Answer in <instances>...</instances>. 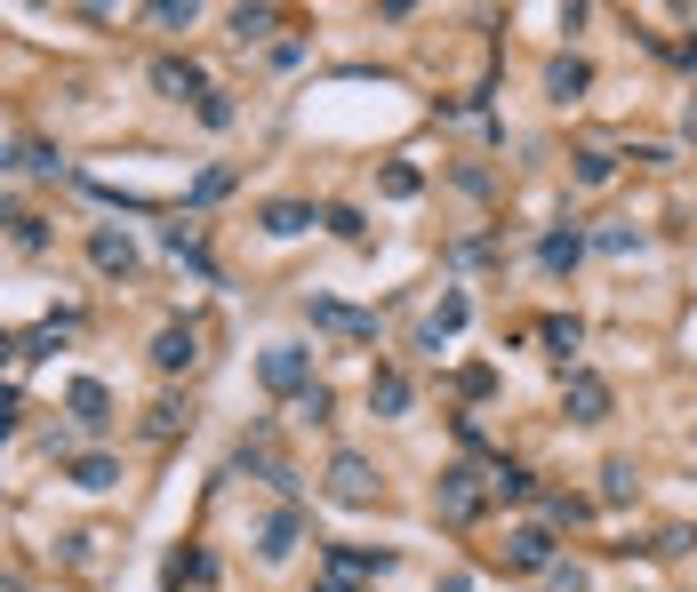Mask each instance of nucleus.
Segmentation results:
<instances>
[{"label": "nucleus", "instance_id": "1", "mask_svg": "<svg viewBox=\"0 0 697 592\" xmlns=\"http://www.w3.org/2000/svg\"><path fill=\"white\" fill-rule=\"evenodd\" d=\"M434 505H441V520H474V512L489 505V489H481L474 465H449V472L434 480Z\"/></svg>", "mask_w": 697, "mask_h": 592}, {"label": "nucleus", "instance_id": "2", "mask_svg": "<svg viewBox=\"0 0 697 592\" xmlns=\"http://www.w3.org/2000/svg\"><path fill=\"white\" fill-rule=\"evenodd\" d=\"M257 376H264L273 393H289V401H297V393L313 385V353H305V344H273V353L257 361Z\"/></svg>", "mask_w": 697, "mask_h": 592}, {"label": "nucleus", "instance_id": "3", "mask_svg": "<svg viewBox=\"0 0 697 592\" xmlns=\"http://www.w3.org/2000/svg\"><path fill=\"white\" fill-rule=\"evenodd\" d=\"M153 89L177 96V104H201V96H209V73H201L193 56H153Z\"/></svg>", "mask_w": 697, "mask_h": 592}, {"label": "nucleus", "instance_id": "4", "mask_svg": "<svg viewBox=\"0 0 697 592\" xmlns=\"http://www.w3.org/2000/svg\"><path fill=\"white\" fill-rule=\"evenodd\" d=\"M193 361H201V336H193V329H160V336H153V368H160V376H177V368H193Z\"/></svg>", "mask_w": 697, "mask_h": 592}, {"label": "nucleus", "instance_id": "5", "mask_svg": "<svg viewBox=\"0 0 697 592\" xmlns=\"http://www.w3.org/2000/svg\"><path fill=\"white\" fill-rule=\"evenodd\" d=\"M570 416H578V425H602V416H610V385H602L593 368L570 376Z\"/></svg>", "mask_w": 697, "mask_h": 592}, {"label": "nucleus", "instance_id": "6", "mask_svg": "<svg viewBox=\"0 0 697 592\" xmlns=\"http://www.w3.org/2000/svg\"><path fill=\"white\" fill-rule=\"evenodd\" d=\"M506 561L513 569H553V529H513L506 537Z\"/></svg>", "mask_w": 697, "mask_h": 592}, {"label": "nucleus", "instance_id": "7", "mask_svg": "<svg viewBox=\"0 0 697 592\" xmlns=\"http://www.w3.org/2000/svg\"><path fill=\"white\" fill-rule=\"evenodd\" d=\"M297 537H305V512L289 505V512H273V520H264V544H257V552H264V561H289V552H297Z\"/></svg>", "mask_w": 697, "mask_h": 592}, {"label": "nucleus", "instance_id": "8", "mask_svg": "<svg viewBox=\"0 0 697 592\" xmlns=\"http://www.w3.org/2000/svg\"><path fill=\"white\" fill-rule=\"evenodd\" d=\"M89 257H96V272H105V281H128V272H137V249H128L121 232H96Z\"/></svg>", "mask_w": 697, "mask_h": 592}, {"label": "nucleus", "instance_id": "9", "mask_svg": "<svg viewBox=\"0 0 697 592\" xmlns=\"http://www.w3.org/2000/svg\"><path fill=\"white\" fill-rule=\"evenodd\" d=\"M329 489H337L345 505H370L377 480H370V465H361V457H337V465H329Z\"/></svg>", "mask_w": 697, "mask_h": 592}, {"label": "nucleus", "instance_id": "10", "mask_svg": "<svg viewBox=\"0 0 697 592\" xmlns=\"http://www.w3.org/2000/svg\"><path fill=\"white\" fill-rule=\"evenodd\" d=\"M529 489H538V472H529V465H506V457L489 465V497H497V505H521Z\"/></svg>", "mask_w": 697, "mask_h": 592}, {"label": "nucleus", "instance_id": "11", "mask_svg": "<svg viewBox=\"0 0 697 592\" xmlns=\"http://www.w3.org/2000/svg\"><path fill=\"white\" fill-rule=\"evenodd\" d=\"M313 321H321V329H337V336H377V321H370V312L329 304V297H313Z\"/></svg>", "mask_w": 697, "mask_h": 592}, {"label": "nucleus", "instance_id": "12", "mask_svg": "<svg viewBox=\"0 0 697 592\" xmlns=\"http://www.w3.org/2000/svg\"><path fill=\"white\" fill-rule=\"evenodd\" d=\"M64 401H73V416H81L89 433H105V425H113V401H105V385H89V376H81V385L64 393Z\"/></svg>", "mask_w": 697, "mask_h": 592}, {"label": "nucleus", "instance_id": "13", "mask_svg": "<svg viewBox=\"0 0 697 592\" xmlns=\"http://www.w3.org/2000/svg\"><path fill=\"white\" fill-rule=\"evenodd\" d=\"M305 225H313V208H305V200H273V208H264V232H273V240L305 232Z\"/></svg>", "mask_w": 697, "mask_h": 592}, {"label": "nucleus", "instance_id": "14", "mask_svg": "<svg viewBox=\"0 0 697 592\" xmlns=\"http://www.w3.org/2000/svg\"><path fill=\"white\" fill-rule=\"evenodd\" d=\"M578 257H585V240H578V232H545V249H538V264H545V272H570Z\"/></svg>", "mask_w": 697, "mask_h": 592}, {"label": "nucleus", "instance_id": "15", "mask_svg": "<svg viewBox=\"0 0 697 592\" xmlns=\"http://www.w3.org/2000/svg\"><path fill=\"white\" fill-rule=\"evenodd\" d=\"M370 401H377V416H402V408H409V376H393V368H385L377 385H370Z\"/></svg>", "mask_w": 697, "mask_h": 592}, {"label": "nucleus", "instance_id": "16", "mask_svg": "<svg viewBox=\"0 0 697 592\" xmlns=\"http://www.w3.org/2000/svg\"><path fill=\"white\" fill-rule=\"evenodd\" d=\"M273 24H281L273 9H232V41L249 49V41H264V32H273Z\"/></svg>", "mask_w": 697, "mask_h": 592}, {"label": "nucleus", "instance_id": "17", "mask_svg": "<svg viewBox=\"0 0 697 592\" xmlns=\"http://www.w3.org/2000/svg\"><path fill=\"white\" fill-rule=\"evenodd\" d=\"M578 89H585V64H578V56H561L553 73H545V96H561V104H570Z\"/></svg>", "mask_w": 697, "mask_h": 592}, {"label": "nucleus", "instance_id": "18", "mask_svg": "<svg viewBox=\"0 0 697 592\" xmlns=\"http://www.w3.org/2000/svg\"><path fill=\"white\" fill-rule=\"evenodd\" d=\"M185 416H193V408H185V401H160V408H153V416H145V433H153V440H169V433H177V425H185Z\"/></svg>", "mask_w": 697, "mask_h": 592}, {"label": "nucleus", "instance_id": "19", "mask_svg": "<svg viewBox=\"0 0 697 592\" xmlns=\"http://www.w3.org/2000/svg\"><path fill=\"white\" fill-rule=\"evenodd\" d=\"M9 232H17V249H32V257L49 249V225H41V217H9Z\"/></svg>", "mask_w": 697, "mask_h": 592}, {"label": "nucleus", "instance_id": "20", "mask_svg": "<svg viewBox=\"0 0 697 592\" xmlns=\"http://www.w3.org/2000/svg\"><path fill=\"white\" fill-rule=\"evenodd\" d=\"M289 408H297V425H321V416H329V393H321V385H305Z\"/></svg>", "mask_w": 697, "mask_h": 592}, {"label": "nucleus", "instance_id": "21", "mask_svg": "<svg viewBox=\"0 0 697 592\" xmlns=\"http://www.w3.org/2000/svg\"><path fill=\"white\" fill-rule=\"evenodd\" d=\"M73 480H81V489H113V465H105V457H81Z\"/></svg>", "mask_w": 697, "mask_h": 592}, {"label": "nucleus", "instance_id": "22", "mask_svg": "<svg viewBox=\"0 0 697 592\" xmlns=\"http://www.w3.org/2000/svg\"><path fill=\"white\" fill-rule=\"evenodd\" d=\"M602 497H610V505L634 497V465H610V472H602Z\"/></svg>", "mask_w": 697, "mask_h": 592}, {"label": "nucleus", "instance_id": "23", "mask_svg": "<svg viewBox=\"0 0 697 592\" xmlns=\"http://www.w3.org/2000/svg\"><path fill=\"white\" fill-rule=\"evenodd\" d=\"M193 113H201V121H209V128H232V104H225V89H209V96H201V104H193Z\"/></svg>", "mask_w": 697, "mask_h": 592}, {"label": "nucleus", "instance_id": "24", "mask_svg": "<svg viewBox=\"0 0 697 592\" xmlns=\"http://www.w3.org/2000/svg\"><path fill=\"white\" fill-rule=\"evenodd\" d=\"M610 168H617L610 153H578V177H585V185H610Z\"/></svg>", "mask_w": 697, "mask_h": 592}, {"label": "nucleus", "instance_id": "25", "mask_svg": "<svg viewBox=\"0 0 697 592\" xmlns=\"http://www.w3.org/2000/svg\"><path fill=\"white\" fill-rule=\"evenodd\" d=\"M545 344H553L561 361H570V353H578V321H545Z\"/></svg>", "mask_w": 697, "mask_h": 592}, {"label": "nucleus", "instance_id": "26", "mask_svg": "<svg viewBox=\"0 0 697 592\" xmlns=\"http://www.w3.org/2000/svg\"><path fill=\"white\" fill-rule=\"evenodd\" d=\"M545 592H585V569H561V561H553V569H545Z\"/></svg>", "mask_w": 697, "mask_h": 592}, {"label": "nucleus", "instance_id": "27", "mask_svg": "<svg viewBox=\"0 0 697 592\" xmlns=\"http://www.w3.org/2000/svg\"><path fill=\"white\" fill-rule=\"evenodd\" d=\"M9 361H17V336H0V368H9Z\"/></svg>", "mask_w": 697, "mask_h": 592}, {"label": "nucleus", "instance_id": "28", "mask_svg": "<svg viewBox=\"0 0 697 592\" xmlns=\"http://www.w3.org/2000/svg\"><path fill=\"white\" fill-rule=\"evenodd\" d=\"M321 592H353V584H321Z\"/></svg>", "mask_w": 697, "mask_h": 592}]
</instances>
